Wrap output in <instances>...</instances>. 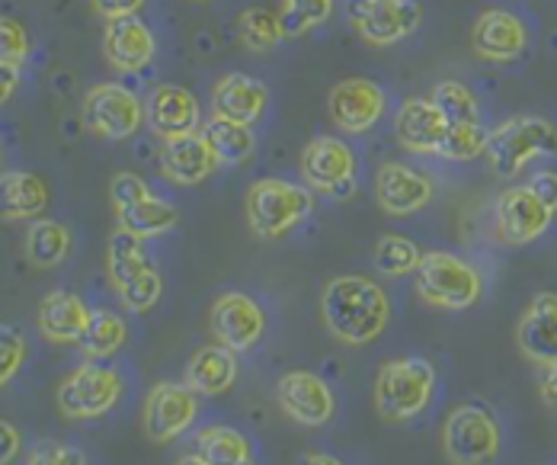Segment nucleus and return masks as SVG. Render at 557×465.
Here are the masks:
<instances>
[{"label":"nucleus","mask_w":557,"mask_h":465,"mask_svg":"<svg viewBox=\"0 0 557 465\" xmlns=\"http://www.w3.org/2000/svg\"><path fill=\"white\" fill-rule=\"evenodd\" d=\"M327 331L346 347H369L391 325V298L375 280L359 273L334 277L321 292Z\"/></svg>","instance_id":"obj_1"},{"label":"nucleus","mask_w":557,"mask_h":465,"mask_svg":"<svg viewBox=\"0 0 557 465\" xmlns=\"http://www.w3.org/2000/svg\"><path fill=\"white\" fill-rule=\"evenodd\" d=\"M314 206L318 203H314L311 186L295 183V180H282V176L257 180L244 199L247 225L263 241H278L288 232H295L305 219H311Z\"/></svg>","instance_id":"obj_2"},{"label":"nucleus","mask_w":557,"mask_h":465,"mask_svg":"<svg viewBox=\"0 0 557 465\" xmlns=\"http://www.w3.org/2000/svg\"><path fill=\"white\" fill-rule=\"evenodd\" d=\"M484 158L503 180L522 174L539 158H557V125L535 113L509 117L497 129H491Z\"/></svg>","instance_id":"obj_3"},{"label":"nucleus","mask_w":557,"mask_h":465,"mask_svg":"<svg viewBox=\"0 0 557 465\" xmlns=\"http://www.w3.org/2000/svg\"><path fill=\"white\" fill-rule=\"evenodd\" d=\"M436 392V369L430 359L404 356L382 366L375 379V407L385 420H410L423 414Z\"/></svg>","instance_id":"obj_4"},{"label":"nucleus","mask_w":557,"mask_h":465,"mask_svg":"<svg viewBox=\"0 0 557 465\" xmlns=\"http://www.w3.org/2000/svg\"><path fill=\"white\" fill-rule=\"evenodd\" d=\"M413 277H417V295L443 311H465L478 305L484 292L481 273L468 260L448 250H426Z\"/></svg>","instance_id":"obj_5"},{"label":"nucleus","mask_w":557,"mask_h":465,"mask_svg":"<svg viewBox=\"0 0 557 465\" xmlns=\"http://www.w3.org/2000/svg\"><path fill=\"white\" fill-rule=\"evenodd\" d=\"M343 13L352 33L372 49L400 46L423 26L420 0H346Z\"/></svg>","instance_id":"obj_6"},{"label":"nucleus","mask_w":557,"mask_h":465,"mask_svg":"<svg viewBox=\"0 0 557 465\" xmlns=\"http://www.w3.org/2000/svg\"><path fill=\"white\" fill-rule=\"evenodd\" d=\"M301 183L311 186L321 196L331 199H349L356 193V168L359 158L352 145L339 135H314L301 148Z\"/></svg>","instance_id":"obj_7"},{"label":"nucleus","mask_w":557,"mask_h":465,"mask_svg":"<svg viewBox=\"0 0 557 465\" xmlns=\"http://www.w3.org/2000/svg\"><path fill=\"white\" fill-rule=\"evenodd\" d=\"M443 450L455 465H491L500 453V424L484 405H458L446 417Z\"/></svg>","instance_id":"obj_8"},{"label":"nucleus","mask_w":557,"mask_h":465,"mask_svg":"<svg viewBox=\"0 0 557 465\" xmlns=\"http://www.w3.org/2000/svg\"><path fill=\"white\" fill-rule=\"evenodd\" d=\"M84 125L107 142H125L141 132L145 119V100L128 90L125 84H97L87 90L81 107Z\"/></svg>","instance_id":"obj_9"},{"label":"nucleus","mask_w":557,"mask_h":465,"mask_svg":"<svg viewBox=\"0 0 557 465\" xmlns=\"http://www.w3.org/2000/svg\"><path fill=\"white\" fill-rule=\"evenodd\" d=\"M122 399V376L107 363H84L67 372L58 386V407L64 417L94 420L119 405Z\"/></svg>","instance_id":"obj_10"},{"label":"nucleus","mask_w":557,"mask_h":465,"mask_svg":"<svg viewBox=\"0 0 557 465\" xmlns=\"http://www.w3.org/2000/svg\"><path fill=\"white\" fill-rule=\"evenodd\" d=\"M327 113L339 135H369L388 117V90L372 77H346L331 87Z\"/></svg>","instance_id":"obj_11"},{"label":"nucleus","mask_w":557,"mask_h":465,"mask_svg":"<svg viewBox=\"0 0 557 465\" xmlns=\"http://www.w3.org/2000/svg\"><path fill=\"white\" fill-rule=\"evenodd\" d=\"M209 328L215 334V344L247 353L267 334V311L247 292H222L209 308Z\"/></svg>","instance_id":"obj_12"},{"label":"nucleus","mask_w":557,"mask_h":465,"mask_svg":"<svg viewBox=\"0 0 557 465\" xmlns=\"http://www.w3.org/2000/svg\"><path fill=\"white\" fill-rule=\"evenodd\" d=\"M529 42H532L529 23L506 7H491L478 13L471 26V52L481 61L509 64L529 52Z\"/></svg>","instance_id":"obj_13"},{"label":"nucleus","mask_w":557,"mask_h":465,"mask_svg":"<svg viewBox=\"0 0 557 465\" xmlns=\"http://www.w3.org/2000/svg\"><path fill=\"white\" fill-rule=\"evenodd\" d=\"M494 219H497V234H500L506 244H532L539 241L542 234L552 229L555 222V209H548L529 183L522 186H506L500 196H497V209H494Z\"/></svg>","instance_id":"obj_14"},{"label":"nucleus","mask_w":557,"mask_h":465,"mask_svg":"<svg viewBox=\"0 0 557 465\" xmlns=\"http://www.w3.org/2000/svg\"><path fill=\"white\" fill-rule=\"evenodd\" d=\"M433 196H436L433 176L417 171L413 164L385 161L375 174V199H379L382 212H388L394 219L426 209L433 203Z\"/></svg>","instance_id":"obj_15"},{"label":"nucleus","mask_w":557,"mask_h":465,"mask_svg":"<svg viewBox=\"0 0 557 465\" xmlns=\"http://www.w3.org/2000/svg\"><path fill=\"white\" fill-rule=\"evenodd\" d=\"M103 56L110 61L112 71H119V74H141L154 64L158 39H154L151 26L141 20V13L107 20Z\"/></svg>","instance_id":"obj_16"},{"label":"nucleus","mask_w":557,"mask_h":465,"mask_svg":"<svg viewBox=\"0 0 557 465\" xmlns=\"http://www.w3.org/2000/svg\"><path fill=\"white\" fill-rule=\"evenodd\" d=\"M145 119L161 142L193 135L202 129V103L183 84H158L145 100Z\"/></svg>","instance_id":"obj_17"},{"label":"nucleus","mask_w":557,"mask_h":465,"mask_svg":"<svg viewBox=\"0 0 557 465\" xmlns=\"http://www.w3.org/2000/svg\"><path fill=\"white\" fill-rule=\"evenodd\" d=\"M199 414V395L183 382H161L151 389L145 405V433L154 443H170L183 437Z\"/></svg>","instance_id":"obj_18"},{"label":"nucleus","mask_w":557,"mask_h":465,"mask_svg":"<svg viewBox=\"0 0 557 465\" xmlns=\"http://www.w3.org/2000/svg\"><path fill=\"white\" fill-rule=\"evenodd\" d=\"M278 407L285 411V417H292L301 427H324L336 411V399L331 386L308 372V369H295L285 372L278 379Z\"/></svg>","instance_id":"obj_19"},{"label":"nucleus","mask_w":557,"mask_h":465,"mask_svg":"<svg viewBox=\"0 0 557 465\" xmlns=\"http://www.w3.org/2000/svg\"><path fill=\"white\" fill-rule=\"evenodd\" d=\"M448 122L433 97H407L394 113V138L410 155H440Z\"/></svg>","instance_id":"obj_20"},{"label":"nucleus","mask_w":557,"mask_h":465,"mask_svg":"<svg viewBox=\"0 0 557 465\" xmlns=\"http://www.w3.org/2000/svg\"><path fill=\"white\" fill-rule=\"evenodd\" d=\"M212 110H215V117L257 125L270 110V87H267V81H260L253 74L227 71L212 87Z\"/></svg>","instance_id":"obj_21"},{"label":"nucleus","mask_w":557,"mask_h":465,"mask_svg":"<svg viewBox=\"0 0 557 465\" xmlns=\"http://www.w3.org/2000/svg\"><path fill=\"white\" fill-rule=\"evenodd\" d=\"M219 168L222 164H219V158L209 148L202 132L168 138L161 145V174L173 186H199V183H206L209 176L215 174Z\"/></svg>","instance_id":"obj_22"},{"label":"nucleus","mask_w":557,"mask_h":465,"mask_svg":"<svg viewBox=\"0 0 557 465\" xmlns=\"http://www.w3.org/2000/svg\"><path fill=\"white\" fill-rule=\"evenodd\" d=\"M516 344L539 366L557 363V292H539L529 302L516 328Z\"/></svg>","instance_id":"obj_23"},{"label":"nucleus","mask_w":557,"mask_h":465,"mask_svg":"<svg viewBox=\"0 0 557 465\" xmlns=\"http://www.w3.org/2000/svg\"><path fill=\"white\" fill-rule=\"evenodd\" d=\"M49 183L33 171L0 174V219L3 222H36L49 209Z\"/></svg>","instance_id":"obj_24"},{"label":"nucleus","mask_w":557,"mask_h":465,"mask_svg":"<svg viewBox=\"0 0 557 465\" xmlns=\"http://www.w3.org/2000/svg\"><path fill=\"white\" fill-rule=\"evenodd\" d=\"M39 334L52 344H77V338L84 334L87 321H90V308L84 305L81 295L67 290L49 292L39 302Z\"/></svg>","instance_id":"obj_25"},{"label":"nucleus","mask_w":557,"mask_h":465,"mask_svg":"<svg viewBox=\"0 0 557 465\" xmlns=\"http://www.w3.org/2000/svg\"><path fill=\"white\" fill-rule=\"evenodd\" d=\"M234 379H237V353L222 347V344L196 350L189 366H186V386L206 399L224 395L234 386Z\"/></svg>","instance_id":"obj_26"},{"label":"nucleus","mask_w":557,"mask_h":465,"mask_svg":"<svg viewBox=\"0 0 557 465\" xmlns=\"http://www.w3.org/2000/svg\"><path fill=\"white\" fill-rule=\"evenodd\" d=\"M199 132L206 135V142L215 151L222 168H244L257 155V132H253V125H244V122H234V119L224 117H212L209 122H202Z\"/></svg>","instance_id":"obj_27"},{"label":"nucleus","mask_w":557,"mask_h":465,"mask_svg":"<svg viewBox=\"0 0 557 465\" xmlns=\"http://www.w3.org/2000/svg\"><path fill=\"white\" fill-rule=\"evenodd\" d=\"M115 222H119L122 232L148 241V237H161V234L173 232L176 222H180V212H176L173 203H168V199H161V196L151 193V196L141 199V203H132V206H125V209H115Z\"/></svg>","instance_id":"obj_28"},{"label":"nucleus","mask_w":557,"mask_h":465,"mask_svg":"<svg viewBox=\"0 0 557 465\" xmlns=\"http://www.w3.org/2000/svg\"><path fill=\"white\" fill-rule=\"evenodd\" d=\"M237 42L253 56H270L285 42L278 7H247L237 16Z\"/></svg>","instance_id":"obj_29"},{"label":"nucleus","mask_w":557,"mask_h":465,"mask_svg":"<svg viewBox=\"0 0 557 465\" xmlns=\"http://www.w3.org/2000/svg\"><path fill=\"white\" fill-rule=\"evenodd\" d=\"M71 254V232L55 219H36L26 232V257L33 267L52 270Z\"/></svg>","instance_id":"obj_30"},{"label":"nucleus","mask_w":557,"mask_h":465,"mask_svg":"<svg viewBox=\"0 0 557 465\" xmlns=\"http://www.w3.org/2000/svg\"><path fill=\"white\" fill-rule=\"evenodd\" d=\"M125 341H128V328L115 311H90V321L77 338V350L87 359H110L112 353L125 347Z\"/></svg>","instance_id":"obj_31"},{"label":"nucleus","mask_w":557,"mask_h":465,"mask_svg":"<svg viewBox=\"0 0 557 465\" xmlns=\"http://www.w3.org/2000/svg\"><path fill=\"white\" fill-rule=\"evenodd\" d=\"M196 453L209 465H250L253 460L247 437L234 427H206L196 440Z\"/></svg>","instance_id":"obj_32"},{"label":"nucleus","mask_w":557,"mask_h":465,"mask_svg":"<svg viewBox=\"0 0 557 465\" xmlns=\"http://www.w3.org/2000/svg\"><path fill=\"white\" fill-rule=\"evenodd\" d=\"M151 260H148V250H145V241L135 237L128 232H112L110 247H107V273H110L112 286H125L132 277H138L141 270H148Z\"/></svg>","instance_id":"obj_33"},{"label":"nucleus","mask_w":557,"mask_h":465,"mask_svg":"<svg viewBox=\"0 0 557 465\" xmlns=\"http://www.w3.org/2000/svg\"><path fill=\"white\" fill-rule=\"evenodd\" d=\"M420 260H423L420 244L410 241V237H404V234H385V237H379L375 254H372L375 270H379L382 277H391V280L417 273Z\"/></svg>","instance_id":"obj_34"},{"label":"nucleus","mask_w":557,"mask_h":465,"mask_svg":"<svg viewBox=\"0 0 557 465\" xmlns=\"http://www.w3.org/2000/svg\"><path fill=\"white\" fill-rule=\"evenodd\" d=\"M336 0H278V16L285 39H298L334 16Z\"/></svg>","instance_id":"obj_35"},{"label":"nucleus","mask_w":557,"mask_h":465,"mask_svg":"<svg viewBox=\"0 0 557 465\" xmlns=\"http://www.w3.org/2000/svg\"><path fill=\"white\" fill-rule=\"evenodd\" d=\"M487 129L481 122H458V125H448L446 138H443V148L436 158H446L455 164H468V161H478L484 158L487 151Z\"/></svg>","instance_id":"obj_36"},{"label":"nucleus","mask_w":557,"mask_h":465,"mask_svg":"<svg viewBox=\"0 0 557 465\" xmlns=\"http://www.w3.org/2000/svg\"><path fill=\"white\" fill-rule=\"evenodd\" d=\"M433 103L443 110L448 125H458V122H481V103L474 97V90L461 81H443L433 87Z\"/></svg>","instance_id":"obj_37"},{"label":"nucleus","mask_w":557,"mask_h":465,"mask_svg":"<svg viewBox=\"0 0 557 465\" xmlns=\"http://www.w3.org/2000/svg\"><path fill=\"white\" fill-rule=\"evenodd\" d=\"M115 292H119V298H122V305H125L128 311L145 315V311L158 308V302H161V295H164V277H161V270L151 264L148 270H141L138 277H132L125 286H119Z\"/></svg>","instance_id":"obj_38"},{"label":"nucleus","mask_w":557,"mask_h":465,"mask_svg":"<svg viewBox=\"0 0 557 465\" xmlns=\"http://www.w3.org/2000/svg\"><path fill=\"white\" fill-rule=\"evenodd\" d=\"M33 52V39L26 33V26L13 16H0V61L23 68Z\"/></svg>","instance_id":"obj_39"},{"label":"nucleus","mask_w":557,"mask_h":465,"mask_svg":"<svg viewBox=\"0 0 557 465\" xmlns=\"http://www.w3.org/2000/svg\"><path fill=\"white\" fill-rule=\"evenodd\" d=\"M26 359V338L16 325L0 321V389L20 372Z\"/></svg>","instance_id":"obj_40"},{"label":"nucleus","mask_w":557,"mask_h":465,"mask_svg":"<svg viewBox=\"0 0 557 465\" xmlns=\"http://www.w3.org/2000/svg\"><path fill=\"white\" fill-rule=\"evenodd\" d=\"M148 196H151V186H148V180L141 174H135V171H119V174L112 176L110 199L115 209H125V206H132V203L148 199Z\"/></svg>","instance_id":"obj_41"},{"label":"nucleus","mask_w":557,"mask_h":465,"mask_svg":"<svg viewBox=\"0 0 557 465\" xmlns=\"http://www.w3.org/2000/svg\"><path fill=\"white\" fill-rule=\"evenodd\" d=\"M26 465H87V460H84V453L77 446L49 443V446H39Z\"/></svg>","instance_id":"obj_42"},{"label":"nucleus","mask_w":557,"mask_h":465,"mask_svg":"<svg viewBox=\"0 0 557 465\" xmlns=\"http://www.w3.org/2000/svg\"><path fill=\"white\" fill-rule=\"evenodd\" d=\"M94 10L103 16V20H115V16H135L145 10L148 0H90Z\"/></svg>","instance_id":"obj_43"},{"label":"nucleus","mask_w":557,"mask_h":465,"mask_svg":"<svg viewBox=\"0 0 557 465\" xmlns=\"http://www.w3.org/2000/svg\"><path fill=\"white\" fill-rule=\"evenodd\" d=\"M20 450H23V437H20V430L10 424V420H3L0 417V465H10L16 456H20Z\"/></svg>","instance_id":"obj_44"},{"label":"nucleus","mask_w":557,"mask_h":465,"mask_svg":"<svg viewBox=\"0 0 557 465\" xmlns=\"http://www.w3.org/2000/svg\"><path fill=\"white\" fill-rule=\"evenodd\" d=\"M529 186H532V193H535L548 209H555L557 212V171H539V174L529 180Z\"/></svg>","instance_id":"obj_45"},{"label":"nucleus","mask_w":557,"mask_h":465,"mask_svg":"<svg viewBox=\"0 0 557 465\" xmlns=\"http://www.w3.org/2000/svg\"><path fill=\"white\" fill-rule=\"evenodd\" d=\"M16 90H20V68L0 61V107L10 103L16 97Z\"/></svg>","instance_id":"obj_46"},{"label":"nucleus","mask_w":557,"mask_h":465,"mask_svg":"<svg viewBox=\"0 0 557 465\" xmlns=\"http://www.w3.org/2000/svg\"><path fill=\"white\" fill-rule=\"evenodd\" d=\"M542 402L557 411V363L545 366V376H542Z\"/></svg>","instance_id":"obj_47"},{"label":"nucleus","mask_w":557,"mask_h":465,"mask_svg":"<svg viewBox=\"0 0 557 465\" xmlns=\"http://www.w3.org/2000/svg\"><path fill=\"white\" fill-rule=\"evenodd\" d=\"M308 465H343L336 456H324V453H318V456H311Z\"/></svg>","instance_id":"obj_48"},{"label":"nucleus","mask_w":557,"mask_h":465,"mask_svg":"<svg viewBox=\"0 0 557 465\" xmlns=\"http://www.w3.org/2000/svg\"><path fill=\"white\" fill-rule=\"evenodd\" d=\"M176 465H209V463H206V460H202V456L196 453V456H183V460H180Z\"/></svg>","instance_id":"obj_49"},{"label":"nucleus","mask_w":557,"mask_h":465,"mask_svg":"<svg viewBox=\"0 0 557 465\" xmlns=\"http://www.w3.org/2000/svg\"><path fill=\"white\" fill-rule=\"evenodd\" d=\"M0 164H3V145H0Z\"/></svg>","instance_id":"obj_50"},{"label":"nucleus","mask_w":557,"mask_h":465,"mask_svg":"<svg viewBox=\"0 0 557 465\" xmlns=\"http://www.w3.org/2000/svg\"><path fill=\"white\" fill-rule=\"evenodd\" d=\"M193 3H212V0H193Z\"/></svg>","instance_id":"obj_51"}]
</instances>
